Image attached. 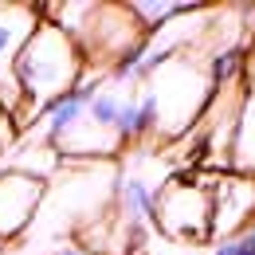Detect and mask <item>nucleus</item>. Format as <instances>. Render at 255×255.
<instances>
[{"label":"nucleus","mask_w":255,"mask_h":255,"mask_svg":"<svg viewBox=\"0 0 255 255\" xmlns=\"http://www.w3.org/2000/svg\"><path fill=\"white\" fill-rule=\"evenodd\" d=\"M228 173L255 177V91H244V102H240L232 145H228Z\"/></svg>","instance_id":"7"},{"label":"nucleus","mask_w":255,"mask_h":255,"mask_svg":"<svg viewBox=\"0 0 255 255\" xmlns=\"http://www.w3.org/2000/svg\"><path fill=\"white\" fill-rule=\"evenodd\" d=\"M255 220V177L216 173L212 181V244L244 232Z\"/></svg>","instance_id":"5"},{"label":"nucleus","mask_w":255,"mask_h":255,"mask_svg":"<svg viewBox=\"0 0 255 255\" xmlns=\"http://www.w3.org/2000/svg\"><path fill=\"white\" fill-rule=\"evenodd\" d=\"M153 98H157V133L161 137H177L208 110L212 102V79H208V63L192 59L189 51L177 55L173 63H165L145 83Z\"/></svg>","instance_id":"2"},{"label":"nucleus","mask_w":255,"mask_h":255,"mask_svg":"<svg viewBox=\"0 0 255 255\" xmlns=\"http://www.w3.org/2000/svg\"><path fill=\"white\" fill-rule=\"evenodd\" d=\"M212 181L216 173H185L161 185L153 204V224L161 236L189 244L212 240Z\"/></svg>","instance_id":"3"},{"label":"nucleus","mask_w":255,"mask_h":255,"mask_svg":"<svg viewBox=\"0 0 255 255\" xmlns=\"http://www.w3.org/2000/svg\"><path fill=\"white\" fill-rule=\"evenodd\" d=\"M39 28V8L35 4H8L0 0V106L8 114L20 110V87H16V59L24 43Z\"/></svg>","instance_id":"4"},{"label":"nucleus","mask_w":255,"mask_h":255,"mask_svg":"<svg viewBox=\"0 0 255 255\" xmlns=\"http://www.w3.org/2000/svg\"><path fill=\"white\" fill-rule=\"evenodd\" d=\"M43 192H47V181L24 177L16 169H0V244L32 228L35 212L43 204Z\"/></svg>","instance_id":"6"},{"label":"nucleus","mask_w":255,"mask_h":255,"mask_svg":"<svg viewBox=\"0 0 255 255\" xmlns=\"http://www.w3.org/2000/svg\"><path fill=\"white\" fill-rule=\"evenodd\" d=\"M83 75H87V59L75 47V39L59 24L39 20V28L16 59V87H20V110L12 114L16 129L24 133L28 126H35L55 98L71 95L83 83Z\"/></svg>","instance_id":"1"},{"label":"nucleus","mask_w":255,"mask_h":255,"mask_svg":"<svg viewBox=\"0 0 255 255\" xmlns=\"http://www.w3.org/2000/svg\"><path fill=\"white\" fill-rule=\"evenodd\" d=\"M244 91H255V51H248L244 59Z\"/></svg>","instance_id":"9"},{"label":"nucleus","mask_w":255,"mask_h":255,"mask_svg":"<svg viewBox=\"0 0 255 255\" xmlns=\"http://www.w3.org/2000/svg\"><path fill=\"white\" fill-rule=\"evenodd\" d=\"M16 145H20V129H16V122H12V114L0 106V157L12 153Z\"/></svg>","instance_id":"8"},{"label":"nucleus","mask_w":255,"mask_h":255,"mask_svg":"<svg viewBox=\"0 0 255 255\" xmlns=\"http://www.w3.org/2000/svg\"><path fill=\"white\" fill-rule=\"evenodd\" d=\"M55 255H98V252H87V248H79V244H71V248H59Z\"/></svg>","instance_id":"10"}]
</instances>
